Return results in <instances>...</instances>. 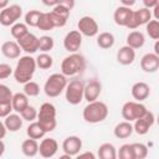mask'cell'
Segmentation results:
<instances>
[{"mask_svg":"<svg viewBox=\"0 0 159 159\" xmlns=\"http://www.w3.org/2000/svg\"><path fill=\"white\" fill-rule=\"evenodd\" d=\"M147 34L149 35L150 39L158 40L159 39V21L157 20H150L147 24Z\"/></svg>","mask_w":159,"mask_h":159,"instance_id":"obj_37","label":"cell"},{"mask_svg":"<svg viewBox=\"0 0 159 159\" xmlns=\"http://www.w3.org/2000/svg\"><path fill=\"white\" fill-rule=\"evenodd\" d=\"M27 106H29V97L25 93L19 92L12 96L11 107H12V111H15L16 113H21Z\"/></svg>","mask_w":159,"mask_h":159,"instance_id":"obj_26","label":"cell"},{"mask_svg":"<svg viewBox=\"0 0 159 159\" xmlns=\"http://www.w3.org/2000/svg\"><path fill=\"white\" fill-rule=\"evenodd\" d=\"M144 42H145V37H144L143 32H140V31H132L127 36V46H129L134 51L137 48L143 47Z\"/></svg>","mask_w":159,"mask_h":159,"instance_id":"obj_22","label":"cell"},{"mask_svg":"<svg viewBox=\"0 0 159 159\" xmlns=\"http://www.w3.org/2000/svg\"><path fill=\"white\" fill-rule=\"evenodd\" d=\"M14 73V70L7 63H0V80L9 78Z\"/></svg>","mask_w":159,"mask_h":159,"instance_id":"obj_42","label":"cell"},{"mask_svg":"<svg viewBox=\"0 0 159 159\" xmlns=\"http://www.w3.org/2000/svg\"><path fill=\"white\" fill-rule=\"evenodd\" d=\"M130 93H132V97L135 99V102H143L144 99H147L149 97L150 87L145 82H135L132 86Z\"/></svg>","mask_w":159,"mask_h":159,"instance_id":"obj_18","label":"cell"},{"mask_svg":"<svg viewBox=\"0 0 159 159\" xmlns=\"http://www.w3.org/2000/svg\"><path fill=\"white\" fill-rule=\"evenodd\" d=\"M132 14H133V10L129 9V7H124V6H118L116 10H114V14H113V20L114 22L118 25V26H124L127 27L130 17H132Z\"/></svg>","mask_w":159,"mask_h":159,"instance_id":"obj_19","label":"cell"},{"mask_svg":"<svg viewBox=\"0 0 159 159\" xmlns=\"http://www.w3.org/2000/svg\"><path fill=\"white\" fill-rule=\"evenodd\" d=\"M12 92L11 89L6 86L0 83V104L2 106H10L11 101H12Z\"/></svg>","mask_w":159,"mask_h":159,"instance_id":"obj_32","label":"cell"},{"mask_svg":"<svg viewBox=\"0 0 159 159\" xmlns=\"http://www.w3.org/2000/svg\"><path fill=\"white\" fill-rule=\"evenodd\" d=\"M10 31H11L12 37L16 39V40H20V39L24 37L26 34H29L27 26H26L25 24H22V22H16L15 25H12L11 29H10Z\"/></svg>","mask_w":159,"mask_h":159,"instance_id":"obj_35","label":"cell"},{"mask_svg":"<svg viewBox=\"0 0 159 159\" xmlns=\"http://www.w3.org/2000/svg\"><path fill=\"white\" fill-rule=\"evenodd\" d=\"M150 20H152V10L142 7L137 11H133L132 17H130L127 27L130 29V30H134V29H137L142 25H147Z\"/></svg>","mask_w":159,"mask_h":159,"instance_id":"obj_10","label":"cell"},{"mask_svg":"<svg viewBox=\"0 0 159 159\" xmlns=\"http://www.w3.org/2000/svg\"><path fill=\"white\" fill-rule=\"evenodd\" d=\"M83 91H84V83L80 80H73L70 83H67L66 89H65V96L66 101L72 104H80L83 99Z\"/></svg>","mask_w":159,"mask_h":159,"instance_id":"obj_7","label":"cell"},{"mask_svg":"<svg viewBox=\"0 0 159 159\" xmlns=\"http://www.w3.org/2000/svg\"><path fill=\"white\" fill-rule=\"evenodd\" d=\"M36 71V62L35 58L30 55L20 57V60L16 63V67L14 70V78L17 83H27L32 80L34 73Z\"/></svg>","mask_w":159,"mask_h":159,"instance_id":"obj_1","label":"cell"},{"mask_svg":"<svg viewBox=\"0 0 159 159\" xmlns=\"http://www.w3.org/2000/svg\"><path fill=\"white\" fill-rule=\"evenodd\" d=\"M24 93L27 97H36L40 93V86L36 82L30 81V82H27V83L24 84Z\"/></svg>","mask_w":159,"mask_h":159,"instance_id":"obj_39","label":"cell"},{"mask_svg":"<svg viewBox=\"0 0 159 159\" xmlns=\"http://www.w3.org/2000/svg\"><path fill=\"white\" fill-rule=\"evenodd\" d=\"M82 46V35L77 30H72L66 34L63 39V47L71 53H76Z\"/></svg>","mask_w":159,"mask_h":159,"instance_id":"obj_12","label":"cell"},{"mask_svg":"<svg viewBox=\"0 0 159 159\" xmlns=\"http://www.w3.org/2000/svg\"><path fill=\"white\" fill-rule=\"evenodd\" d=\"M77 27H78V32L83 36H87V37H93L98 34L99 31V26L97 24V21L92 17V16H82L80 20H78V24H77Z\"/></svg>","mask_w":159,"mask_h":159,"instance_id":"obj_9","label":"cell"},{"mask_svg":"<svg viewBox=\"0 0 159 159\" xmlns=\"http://www.w3.org/2000/svg\"><path fill=\"white\" fill-rule=\"evenodd\" d=\"M84 68H86V58L83 55L77 52L66 56L61 62V73L65 77L82 73Z\"/></svg>","mask_w":159,"mask_h":159,"instance_id":"obj_3","label":"cell"},{"mask_svg":"<svg viewBox=\"0 0 159 159\" xmlns=\"http://www.w3.org/2000/svg\"><path fill=\"white\" fill-rule=\"evenodd\" d=\"M21 152L24 155L32 158L39 153V143L35 139H25L21 144Z\"/></svg>","mask_w":159,"mask_h":159,"instance_id":"obj_27","label":"cell"},{"mask_svg":"<svg viewBox=\"0 0 159 159\" xmlns=\"http://www.w3.org/2000/svg\"><path fill=\"white\" fill-rule=\"evenodd\" d=\"M58 159H72V157H71V155H67V154H63V155H61Z\"/></svg>","mask_w":159,"mask_h":159,"instance_id":"obj_54","label":"cell"},{"mask_svg":"<svg viewBox=\"0 0 159 159\" xmlns=\"http://www.w3.org/2000/svg\"><path fill=\"white\" fill-rule=\"evenodd\" d=\"M11 111H12L11 104L10 106H2V104H0V118H5L6 116H9L11 113Z\"/></svg>","mask_w":159,"mask_h":159,"instance_id":"obj_44","label":"cell"},{"mask_svg":"<svg viewBox=\"0 0 159 159\" xmlns=\"http://www.w3.org/2000/svg\"><path fill=\"white\" fill-rule=\"evenodd\" d=\"M82 116L87 123H92V124L101 123L108 117V107L102 101H94L88 103L83 108Z\"/></svg>","mask_w":159,"mask_h":159,"instance_id":"obj_2","label":"cell"},{"mask_svg":"<svg viewBox=\"0 0 159 159\" xmlns=\"http://www.w3.org/2000/svg\"><path fill=\"white\" fill-rule=\"evenodd\" d=\"M154 55H157V56H159V42L157 41L155 42V45H154V52H153Z\"/></svg>","mask_w":159,"mask_h":159,"instance_id":"obj_53","label":"cell"},{"mask_svg":"<svg viewBox=\"0 0 159 159\" xmlns=\"http://www.w3.org/2000/svg\"><path fill=\"white\" fill-rule=\"evenodd\" d=\"M120 2H122V5H120V6L129 7V9H130V6H132V5H134V4H135V1H134V0H122Z\"/></svg>","mask_w":159,"mask_h":159,"instance_id":"obj_48","label":"cell"},{"mask_svg":"<svg viewBox=\"0 0 159 159\" xmlns=\"http://www.w3.org/2000/svg\"><path fill=\"white\" fill-rule=\"evenodd\" d=\"M20 52H21V48L17 45V42H15V41H5L1 45V53L6 58H10V60L19 58Z\"/></svg>","mask_w":159,"mask_h":159,"instance_id":"obj_21","label":"cell"},{"mask_svg":"<svg viewBox=\"0 0 159 159\" xmlns=\"http://www.w3.org/2000/svg\"><path fill=\"white\" fill-rule=\"evenodd\" d=\"M66 86H67V78L62 73H52L43 84V92L46 93L47 97L55 98L58 97L66 89Z\"/></svg>","mask_w":159,"mask_h":159,"instance_id":"obj_5","label":"cell"},{"mask_svg":"<svg viewBox=\"0 0 159 159\" xmlns=\"http://www.w3.org/2000/svg\"><path fill=\"white\" fill-rule=\"evenodd\" d=\"M17 45L20 46L21 51H25L29 55L35 53L39 50V37H36L34 34L29 32L20 40H17Z\"/></svg>","mask_w":159,"mask_h":159,"instance_id":"obj_14","label":"cell"},{"mask_svg":"<svg viewBox=\"0 0 159 159\" xmlns=\"http://www.w3.org/2000/svg\"><path fill=\"white\" fill-rule=\"evenodd\" d=\"M22 15V9L17 4H11L0 11V24L2 26H12Z\"/></svg>","mask_w":159,"mask_h":159,"instance_id":"obj_8","label":"cell"},{"mask_svg":"<svg viewBox=\"0 0 159 159\" xmlns=\"http://www.w3.org/2000/svg\"><path fill=\"white\" fill-rule=\"evenodd\" d=\"M97 45L103 48V50H107V48H111L113 45H114V36L113 34L111 32H102L97 36Z\"/></svg>","mask_w":159,"mask_h":159,"instance_id":"obj_29","label":"cell"},{"mask_svg":"<svg viewBox=\"0 0 159 159\" xmlns=\"http://www.w3.org/2000/svg\"><path fill=\"white\" fill-rule=\"evenodd\" d=\"M6 128H5V125H4V122H1L0 120V139H2L5 135H6Z\"/></svg>","mask_w":159,"mask_h":159,"instance_id":"obj_49","label":"cell"},{"mask_svg":"<svg viewBox=\"0 0 159 159\" xmlns=\"http://www.w3.org/2000/svg\"><path fill=\"white\" fill-rule=\"evenodd\" d=\"M147 112V107L143 103L135 101H128L122 107V117L125 119V122H134L142 118Z\"/></svg>","mask_w":159,"mask_h":159,"instance_id":"obj_6","label":"cell"},{"mask_svg":"<svg viewBox=\"0 0 159 159\" xmlns=\"http://www.w3.org/2000/svg\"><path fill=\"white\" fill-rule=\"evenodd\" d=\"M41 11L39 10H30L26 12L25 15V25L26 26H31V27H37L40 16H41Z\"/></svg>","mask_w":159,"mask_h":159,"instance_id":"obj_33","label":"cell"},{"mask_svg":"<svg viewBox=\"0 0 159 159\" xmlns=\"http://www.w3.org/2000/svg\"><path fill=\"white\" fill-rule=\"evenodd\" d=\"M140 67L147 73L157 72V70L159 68V56L154 55L153 52L145 53L140 58Z\"/></svg>","mask_w":159,"mask_h":159,"instance_id":"obj_17","label":"cell"},{"mask_svg":"<svg viewBox=\"0 0 159 159\" xmlns=\"http://www.w3.org/2000/svg\"><path fill=\"white\" fill-rule=\"evenodd\" d=\"M102 92V83L98 80H92L89 81L86 86H84V91H83V98L91 103L98 99L99 94Z\"/></svg>","mask_w":159,"mask_h":159,"instance_id":"obj_15","label":"cell"},{"mask_svg":"<svg viewBox=\"0 0 159 159\" xmlns=\"http://www.w3.org/2000/svg\"><path fill=\"white\" fill-rule=\"evenodd\" d=\"M135 60V51L133 48H130L129 46H122L118 51H117V61L123 65V66H128L132 65Z\"/></svg>","mask_w":159,"mask_h":159,"instance_id":"obj_20","label":"cell"},{"mask_svg":"<svg viewBox=\"0 0 159 159\" xmlns=\"http://www.w3.org/2000/svg\"><path fill=\"white\" fill-rule=\"evenodd\" d=\"M53 46H55V41L51 36L43 35L39 39V50L42 51V53H47L53 48Z\"/></svg>","mask_w":159,"mask_h":159,"instance_id":"obj_31","label":"cell"},{"mask_svg":"<svg viewBox=\"0 0 159 159\" xmlns=\"http://www.w3.org/2000/svg\"><path fill=\"white\" fill-rule=\"evenodd\" d=\"M117 159H135L132 144L120 145L119 150H117Z\"/></svg>","mask_w":159,"mask_h":159,"instance_id":"obj_34","label":"cell"},{"mask_svg":"<svg viewBox=\"0 0 159 159\" xmlns=\"http://www.w3.org/2000/svg\"><path fill=\"white\" fill-rule=\"evenodd\" d=\"M45 5H47V6H56V5H58V2H60V0H53V1H46V0H43L42 1Z\"/></svg>","mask_w":159,"mask_h":159,"instance_id":"obj_50","label":"cell"},{"mask_svg":"<svg viewBox=\"0 0 159 159\" xmlns=\"http://www.w3.org/2000/svg\"><path fill=\"white\" fill-rule=\"evenodd\" d=\"M60 4L62 5V6H65L66 9H68L70 11L73 9V6H75V1L73 0H60Z\"/></svg>","mask_w":159,"mask_h":159,"instance_id":"obj_47","label":"cell"},{"mask_svg":"<svg viewBox=\"0 0 159 159\" xmlns=\"http://www.w3.org/2000/svg\"><path fill=\"white\" fill-rule=\"evenodd\" d=\"M26 134H27V137H29L30 139L37 140V139L43 138L45 134H46V132L42 129V127H41L37 122H31V123L29 124V127L26 128Z\"/></svg>","mask_w":159,"mask_h":159,"instance_id":"obj_28","label":"cell"},{"mask_svg":"<svg viewBox=\"0 0 159 159\" xmlns=\"http://www.w3.org/2000/svg\"><path fill=\"white\" fill-rule=\"evenodd\" d=\"M4 125H5L6 130L17 132V130L22 127V118H21V116H19L17 113H10L9 116L5 117Z\"/></svg>","mask_w":159,"mask_h":159,"instance_id":"obj_23","label":"cell"},{"mask_svg":"<svg viewBox=\"0 0 159 159\" xmlns=\"http://www.w3.org/2000/svg\"><path fill=\"white\" fill-rule=\"evenodd\" d=\"M98 159H117V149L112 143H103L97 150Z\"/></svg>","mask_w":159,"mask_h":159,"instance_id":"obj_25","label":"cell"},{"mask_svg":"<svg viewBox=\"0 0 159 159\" xmlns=\"http://www.w3.org/2000/svg\"><path fill=\"white\" fill-rule=\"evenodd\" d=\"M37 123L42 127V129L46 133L52 132L56 128V107L52 103L45 102L41 104L40 111L37 112Z\"/></svg>","mask_w":159,"mask_h":159,"instance_id":"obj_4","label":"cell"},{"mask_svg":"<svg viewBox=\"0 0 159 159\" xmlns=\"http://www.w3.org/2000/svg\"><path fill=\"white\" fill-rule=\"evenodd\" d=\"M22 120H27V122H34L36 118H37V109L34 107V106H27L21 113H20Z\"/></svg>","mask_w":159,"mask_h":159,"instance_id":"obj_38","label":"cell"},{"mask_svg":"<svg viewBox=\"0 0 159 159\" xmlns=\"http://www.w3.org/2000/svg\"><path fill=\"white\" fill-rule=\"evenodd\" d=\"M143 4H144V7H145V9L150 10V9H153L154 6H157V5L159 4V1H158V0H144Z\"/></svg>","mask_w":159,"mask_h":159,"instance_id":"obj_46","label":"cell"},{"mask_svg":"<svg viewBox=\"0 0 159 159\" xmlns=\"http://www.w3.org/2000/svg\"><path fill=\"white\" fill-rule=\"evenodd\" d=\"M10 4L7 0H0V10H4L5 7H7Z\"/></svg>","mask_w":159,"mask_h":159,"instance_id":"obj_51","label":"cell"},{"mask_svg":"<svg viewBox=\"0 0 159 159\" xmlns=\"http://www.w3.org/2000/svg\"><path fill=\"white\" fill-rule=\"evenodd\" d=\"M37 27L40 30H42V31H50V30L53 29V24L51 21V17H50L48 12H42L41 14L39 24H37Z\"/></svg>","mask_w":159,"mask_h":159,"instance_id":"obj_36","label":"cell"},{"mask_svg":"<svg viewBox=\"0 0 159 159\" xmlns=\"http://www.w3.org/2000/svg\"><path fill=\"white\" fill-rule=\"evenodd\" d=\"M52 11L56 12V14H58V15H61V16H65V17H68V16H70V10L66 9L65 6H62L60 2H58V5H56V6L52 9Z\"/></svg>","mask_w":159,"mask_h":159,"instance_id":"obj_43","label":"cell"},{"mask_svg":"<svg viewBox=\"0 0 159 159\" xmlns=\"http://www.w3.org/2000/svg\"><path fill=\"white\" fill-rule=\"evenodd\" d=\"M155 122V116L153 112L148 111L142 118L134 120V124H133V132H135L137 134L139 135H144L149 132V129L153 127Z\"/></svg>","mask_w":159,"mask_h":159,"instance_id":"obj_11","label":"cell"},{"mask_svg":"<svg viewBox=\"0 0 159 159\" xmlns=\"http://www.w3.org/2000/svg\"><path fill=\"white\" fill-rule=\"evenodd\" d=\"M50 17H51V21L53 24V27H63L67 22V19L68 17H65V16H61L53 11H50Z\"/></svg>","mask_w":159,"mask_h":159,"instance_id":"obj_41","label":"cell"},{"mask_svg":"<svg viewBox=\"0 0 159 159\" xmlns=\"http://www.w3.org/2000/svg\"><path fill=\"white\" fill-rule=\"evenodd\" d=\"M62 149L67 155H77L82 149V139L77 135H70L63 140Z\"/></svg>","mask_w":159,"mask_h":159,"instance_id":"obj_16","label":"cell"},{"mask_svg":"<svg viewBox=\"0 0 159 159\" xmlns=\"http://www.w3.org/2000/svg\"><path fill=\"white\" fill-rule=\"evenodd\" d=\"M58 150V143L53 138H45L39 144V153L45 159H51Z\"/></svg>","mask_w":159,"mask_h":159,"instance_id":"obj_13","label":"cell"},{"mask_svg":"<svg viewBox=\"0 0 159 159\" xmlns=\"http://www.w3.org/2000/svg\"><path fill=\"white\" fill-rule=\"evenodd\" d=\"M75 159H97V158L92 152H83L81 154H77Z\"/></svg>","mask_w":159,"mask_h":159,"instance_id":"obj_45","label":"cell"},{"mask_svg":"<svg viewBox=\"0 0 159 159\" xmlns=\"http://www.w3.org/2000/svg\"><path fill=\"white\" fill-rule=\"evenodd\" d=\"M135 159H145L148 157V147L143 143H133L132 144Z\"/></svg>","mask_w":159,"mask_h":159,"instance_id":"obj_40","label":"cell"},{"mask_svg":"<svg viewBox=\"0 0 159 159\" xmlns=\"http://www.w3.org/2000/svg\"><path fill=\"white\" fill-rule=\"evenodd\" d=\"M4 152H5V144H4V142H2V139H0V158L2 157V154H4Z\"/></svg>","mask_w":159,"mask_h":159,"instance_id":"obj_52","label":"cell"},{"mask_svg":"<svg viewBox=\"0 0 159 159\" xmlns=\"http://www.w3.org/2000/svg\"><path fill=\"white\" fill-rule=\"evenodd\" d=\"M113 133L114 135L118 138V139H125V138H129L133 133V124H130V122H120L118 123L114 129H113Z\"/></svg>","mask_w":159,"mask_h":159,"instance_id":"obj_24","label":"cell"},{"mask_svg":"<svg viewBox=\"0 0 159 159\" xmlns=\"http://www.w3.org/2000/svg\"><path fill=\"white\" fill-rule=\"evenodd\" d=\"M35 62H36V67L41 70H48L53 65V58L48 53H40L35 58Z\"/></svg>","mask_w":159,"mask_h":159,"instance_id":"obj_30","label":"cell"}]
</instances>
